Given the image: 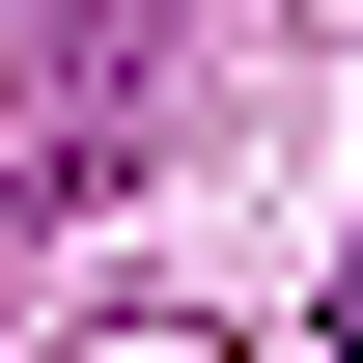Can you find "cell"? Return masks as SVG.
<instances>
[{"instance_id": "obj_1", "label": "cell", "mask_w": 363, "mask_h": 363, "mask_svg": "<svg viewBox=\"0 0 363 363\" xmlns=\"http://www.w3.org/2000/svg\"><path fill=\"white\" fill-rule=\"evenodd\" d=\"M335 363H363V279H335Z\"/></svg>"}]
</instances>
